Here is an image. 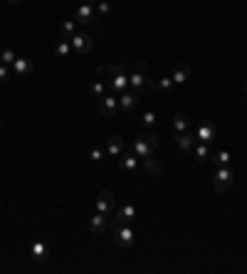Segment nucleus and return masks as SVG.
I'll list each match as a JSON object with an SVG mask.
<instances>
[{"label":"nucleus","mask_w":247,"mask_h":274,"mask_svg":"<svg viewBox=\"0 0 247 274\" xmlns=\"http://www.w3.org/2000/svg\"><path fill=\"white\" fill-rule=\"evenodd\" d=\"M111 233H114L116 247H121V249H129V247H134V242H136V235L131 230V225H114Z\"/></svg>","instance_id":"7ed1b4c3"},{"label":"nucleus","mask_w":247,"mask_h":274,"mask_svg":"<svg viewBox=\"0 0 247 274\" xmlns=\"http://www.w3.org/2000/svg\"><path fill=\"white\" fill-rule=\"evenodd\" d=\"M193 156H195V161H200V163H205V161H210V149H208V143H203V141H198L195 146H193Z\"/></svg>","instance_id":"6ab92c4d"},{"label":"nucleus","mask_w":247,"mask_h":274,"mask_svg":"<svg viewBox=\"0 0 247 274\" xmlns=\"http://www.w3.org/2000/svg\"><path fill=\"white\" fill-rule=\"evenodd\" d=\"M138 163H141V158L136 156V151H134V149H131V151H123L121 156H119V165H121L123 171H129V173H136Z\"/></svg>","instance_id":"ddd939ff"},{"label":"nucleus","mask_w":247,"mask_h":274,"mask_svg":"<svg viewBox=\"0 0 247 274\" xmlns=\"http://www.w3.org/2000/svg\"><path fill=\"white\" fill-rule=\"evenodd\" d=\"M233 180H235V171L230 168V165L218 168V171H215V178H213V188H215L218 193H225V191H230Z\"/></svg>","instance_id":"39448f33"},{"label":"nucleus","mask_w":247,"mask_h":274,"mask_svg":"<svg viewBox=\"0 0 247 274\" xmlns=\"http://www.w3.org/2000/svg\"><path fill=\"white\" fill-rule=\"evenodd\" d=\"M0 131H3V123H0Z\"/></svg>","instance_id":"f704fd0d"},{"label":"nucleus","mask_w":247,"mask_h":274,"mask_svg":"<svg viewBox=\"0 0 247 274\" xmlns=\"http://www.w3.org/2000/svg\"><path fill=\"white\" fill-rule=\"evenodd\" d=\"M195 138L198 141H203V143H210V141H215L218 138V126L210 121H203L198 129H195Z\"/></svg>","instance_id":"f8f14e48"},{"label":"nucleus","mask_w":247,"mask_h":274,"mask_svg":"<svg viewBox=\"0 0 247 274\" xmlns=\"http://www.w3.org/2000/svg\"><path fill=\"white\" fill-rule=\"evenodd\" d=\"M138 101H141V96L134 94L131 89H126V92L119 94V109H121L123 114H134V111L138 109Z\"/></svg>","instance_id":"1a4fd4ad"},{"label":"nucleus","mask_w":247,"mask_h":274,"mask_svg":"<svg viewBox=\"0 0 247 274\" xmlns=\"http://www.w3.org/2000/svg\"><path fill=\"white\" fill-rule=\"evenodd\" d=\"M107 153L114 156V158H119V156L123 153V138L121 136H111L109 143H107Z\"/></svg>","instance_id":"a211bd4d"},{"label":"nucleus","mask_w":247,"mask_h":274,"mask_svg":"<svg viewBox=\"0 0 247 274\" xmlns=\"http://www.w3.org/2000/svg\"><path fill=\"white\" fill-rule=\"evenodd\" d=\"M89 158H92V161H101V158H104V149H92V151H89Z\"/></svg>","instance_id":"7c9ffc66"},{"label":"nucleus","mask_w":247,"mask_h":274,"mask_svg":"<svg viewBox=\"0 0 247 274\" xmlns=\"http://www.w3.org/2000/svg\"><path fill=\"white\" fill-rule=\"evenodd\" d=\"M153 123H156V111L146 109L143 114H141V126H143V129H151Z\"/></svg>","instance_id":"a878e982"},{"label":"nucleus","mask_w":247,"mask_h":274,"mask_svg":"<svg viewBox=\"0 0 247 274\" xmlns=\"http://www.w3.org/2000/svg\"><path fill=\"white\" fill-rule=\"evenodd\" d=\"M131 149L136 151L138 158H149V156H153V153L158 151V136L151 134V131H146V134L134 138V146H131Z\"/></svg>","instance_id":"f257e3e1"},{"label":"nucleus","mask_w":247,"mask_h":274,"mask_svg":"<svg viewBox=\"0 0 247 274\" xmlns=\"http://www.w3.org/2000/svg\"><path fill=\"white\" fill-rule=\"evenodd\" d=\"M143 168H146L151 176H161V173H163V163H161L158 158H153V156L143 158Z\"/></svg>","instance_id":"412c9836"},{"label":"nucleus","mask_w":247,"mask_h":274,"mask_svg":"<svg viewBox=\"0 0 247 274\" xmlns=\"http://www.w3.org/2000/svg\"><path fill=\"white\" fill-rule=\"evenodd\" d=\"M94 10H96L99 17H107V15H111V5L107 3V0H99V3L94 5Z\"/></svg>","instance_id":"cd10ccee"},{"label":"nucleus","mask_w":247,"mask_h":274,"mask_svg":"<svg viewBox=\"0 0 247 274\" xmlns=\"http://www.w3.org/2000/svg\"><path fill=\"white\" fill-rule=\"evenodd\" d=\"M89 92H92V96H96V99H99V96L107 94V84L101 82V79H94V82H92V87H89Z\"/></svg>","instance_id":"bb28decb"},{"label":"nucleus","mask_w":247,"mask_h":274,"mask_svg":"<svg viewBox=\"0 0 247 274\" xmlns=\"http://www.w3.org/2000/svg\"><path fill=\"white\" fill-rule=\"evenodd\" d=\"M198 143V138H195V134H191V131H183V134H176V146H178L180 151H193V146Z\"/></svg>","instance_id":"dca6fc26"},{"label":"nucleus","mask_w":247,"mask_h":274,"mask_svg":"<svg viewBox=\"0 0 247 274\" xmlns=\"http://www.w3.org/2000/svg\"><path fill=\"white\" fill-rule=\"evenodd\" d=\"M210 161L215 168H225V165H230V153L228 151H210Z\"/></svg>","instance_id":"aec40b11"},{"label":"nucleus","mask_w":247,"mask_h":274,"mask_svg":"<svg viewBox=\"0 0 247 274\" xmlns=\"http://www.w3.org/2000/svg\"><path fill=\"white\" fill-rule=\"evenodd\" d=\"M59 35H62L65 40H72V37L77 35V23H74V20H65V23L59 25Z\"/></svg>","instance_id":"4be33fe9"},{"label":"nucleus","mask_w":247,"mask_h":274,"mask_svg":"<svg viewBox=\"0 0 247 274\" xmlns=\"http://www.w3.org/2000/svg\"><path fill=\"white\" fill-rule=\"evenodd\" d=\"M55 52L59 57H69V55H74V50H72V45H69V40H59L55 45Z\"/></svg>","instance_id":"b1692460"},{"label":"nucleus","mask_w":247,"mask_h":274,"mask_svg":"<svg viewBox=\"0 0 247 274\" xmlns=\"http://www.w3.org/2000/svg\"><path fill=\"white\" fill-rule=\"evenodd\" d=\"M188 77H191V65H186V62L173 65V72H171V79H173V82L183 84V82H188Z\"/></svg>","instance_id":"f3484780"},{"label":"nucleus","mask_w":247,"mask_h":274,"mask_svg":"<svg viewBox=\"0 0 247 274\" xmlns=\"http://www.w3.org/2000/svg\"><path fill=\"white\" fill-rule=\"evenodd\" d=\"M84 3H87V5H96L99 0H84Z\"/></svg>","instance_id":"473e14b6"},{"label":"nucleus","mask_w":247,"mask_h":274,"mask_svg":"<svg viewBox=\"0 0 247 274\" xmlns=\"http://www.w3.org/2000/svg\"><path fill=\"white\" fill-rule=\"evenodd\" d=\"M173 79H171V77H163V79H158V82H156V89H161V92H163V94H173Z\"/></svg>","instance_id":"393cba45"},{"label":"nucleus","mask_w":247,"mask_h":274,"mask_svg":"<svg viewBox=\"0 0 247 274\" xmlns=\"http://www.w3.org/2000/svg\"><path fill=\"white\" fill-rule=\"evenodd\" d=\"M129 89H131L134 94L143 96V94H151L153 89H156V84H153L151 79H146V72L131 69V72H129Z\"/></svg>","instance_id":"f03ea898"},{"label":"nucleus","mask_w":247,"mask_h":274,"mask_svg":"<svg viewBox=\"0 0 247 274\" xmlns=\"http://www.w3.org/2000/svg\"><path fill=\"white\" fill-rule=\"evenodd\" d=\"M15 59H17V55H15L13 50H8V47L0 52V65H13Z\"/></svg>","instance_id":"c85d7f7f"},{"label":"nucleus","mask_w":247,"mask_h":274,"mask_svg":"<svg viewBox=\"0 0 247 274\" xmlns=\"http://www.w3.org/2000/svg\"><path fill=\"white\" fill-rule=\"evenodd\" d=\"M72 50H74V55H87V52H92V47H94V40L89 37V35H82V32H77L72 40Z\"/></svg>","instance_id":"9d476101"},{"label":"nucleus","mask_w":247,"mask_h":274,"mask_svg":"<svg viewBox=\"0 0 247 274\" xmlns=\"http://www.w3.org/2000/svg\"><path fill=\"white\" fill-rule=\"evenodd\" d=\"M10 5H20V3H25V0H8Z\"/></svg>","instance_id":"2f4dec72"},{"label":"nucleus","mask_w":247,"mask_h":274,"mask_svg":"<svg viewBox=\"0 0 247 274\" xmlns=\"http://www.w3.org/2000/svg\"><path fill=\"white\" fill-rule=\"evenodd\" d=\"M134 220H136V207L129 203L114 210V225H131Z\"/></svg>","instance_id":"9b49d317"},{"label":"nucleus","mask_w":247,"mask_h":274,"mask_svg":"<svg viewBox=\"0 0 247 274\" xmlns=\"http://www.w3.org/2000/svg\"><path fill=\"white\" fill-rule=\"evenodd\" d=\"M30 257L35 262H47L50 260V249H47V245H45L42 240H35V242L30 245Z\"/></svg>","instance_id":"2eb2a0df"},{"label":"nucleus","mask_w":247,"mask_h":274,"mask_svg":"<svg viewBox=\"0 0 247 274\" xmlns=\"http://www.w3.org/2000/svg\"><path fill=\"white\" fill-rule=\"evenodd\" d=\"M13 77V69H10V65H0V82H8Z\"/></svg>","instance_id":"c756f323"},{"label":"nucleus","mask_w":247,"mask_h":274,"mask_svg":"<svg viewBox=\"0 0 247 274\" xmlns=\"http://www.w3.org/2000/svg\"><path fill=\"white\" fill-rule=\"evenodd\" d=\"M96 210L104 213V215H111V213L116 210V195H114V191L99 193V198H96Z\"/></svg>","instance_id":"6e6552de"},{"label":"nucleus","mask_w":247,"mask_h":274,"mask_svg":"<svg viewBox=\"0 0 247 274\" xmlns=\"http://www.w3.org/2000/svg\"><path fill=\"white\" fill-rule=\"evenodd\" d=\"M96 20H99V15H96L94 5H87V3H82V5L74 10V23H82V25H94Z\"/></svg>","instance_id":"0eeeda50"},{"label":"nucleus","mask_w":247,"mask_h":274,"mask_svg":"<svg viewBox=\"0 0 247 274\" xmlns=\"http://www.w3.org/2000/svg\"><path fill=\"white\" fill-rule=\"evenodd\" d=\"M96 109L99 114H104V116H116L119 114V94H114V92H107L104 96H99L96 99Z\"/></svg>","instance_id":"20e7f679"},{"label":"nucleus","mask_w":247,"mask_h":274,"mask_svg":"<svg viewBox=\"0 0 247 274\" xmlns=\"http://www.w3.org/2000/svg\"><path fill=\"white\" fill-rule=\"evenodd\" d=\"M87 227H89V233L92 235H104L107 230H109V215H104V213L96 210L94 215L87 220Z\"/></svg>","instance_id":"423d86ee"},{"label":"nucleus","mask_w":247,"mask_h":274,"mask_svg":"<svg viewBox=\"0 0 247 274\" xmlns=\"http://www.w3.org/2000/svg\"><path fill=\"white\" fill-rule=\"evenodd\" d=\"M173 129H176V134H183V131H188V129H191V121H188V116H186V114H176V116H173Z\"/></svg>","instance_id":"5701e85b"},{"label":"nucleus","mask_w":247,"mask_h":274,"mask_svg":"<svg viewBox=\"0 0 247 274\" xmlns=\"http://www.w3.org/2000/svg\"><path fill=\"white\" fill-rule=\"evenodd\" d=\"M10 69H13V77H25V74H30V72L35 69V62H32L30 57H17L13 65H10Z\"/></svg>","instance_id":"4468645a"},{"label":"nucleus","mask_w":247,"mask_h":274,"mask_svg":"<svg viewBox=\"0 0 247 274\" xmlns=\"http://www.w3.org/2000/svg\"><path fill=\"white\" fill-rule=\"evenodd\" d=\"M245 94H247V82H245Z\"/></svg>","instance_id":"72a5a7b5"}]
</instances>
